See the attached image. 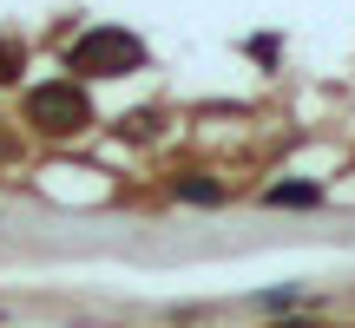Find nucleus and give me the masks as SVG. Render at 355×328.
I'll use <instances>...</instances> for the list:
<instances>
[{
  "label": "nucleus",
  "mask_w": 355,
  "mask_h": 328,
  "mask_svg": "<svg viewBox=\"0 0 355 328\" xmlns=\"http://www.w3.org/2000/svg\"><path fill=\"white\" fill-rule=\"evenodd\" d=\"M270 203H316V184H277Z\"/></svg>",
  "instance_id": "nucleus-3"
},
{
  "label": "nucleus",
  "mask_w": 355,
  "mask_h": 328,
  "mask_svg": "<svg viewBox=\"0 0 355 328\" xmlns=\"http://www.w3.org/2000/svg\"><path fill=\"white\" fill-rule=\"evenodd\" d=\"M178 190H184L191 203H217V184H204V177H184V184H178Z\"/></svg>",
  "instance_id": "nucleus-4"
},
{
  "label": "nucleus",
  "mask_w": 355,
  "mask_h": 328,
  "mask_svg": "<svg viewBox=\"0 0 355 328\" xmlns=\"http://www.w3.org/2000/svg\"><path fill=\"white\" fill-rule=\"evenodd\" d=\"M145 60V46L132 33H119V26H99V33H86L73 46V73H92V79H119V73H132V66Z\"/></svg>",
  "instance_id": "nucleus-2"
},
{
  "label": "nucleus",
  "mask_w": 355,
  "mask_h": 328,
  "mask_svg": "<svg viewBox=\"0 0 355 328\" xmlns=\"http://www.w3.org/2000/svg\"><path fill=\"white\" fill-rule=\"evenodd\" d=\"M26 118H33L40 131H53V138H73V131H86L92 125V105H86V92L79 86H40L33 99H26Z\"/></svg>",
  "instance_id": "nucleus-1"
},
{
  "label": "nucleus",
  "mask_w": 355,
  "mask_h": 328,
  "mask_svg": "<svg viewBox=\"0 0 355 328\" xmlns=\"http://www.w3.org/2000/svg\"><path fill=\"white\" fill-rule=\"evenodd\" d=\"M13 66H20V53H13V46H0V79H13Z\"/></svg>",
  "instance_id": "nucleus-5"
}]
</instances>
